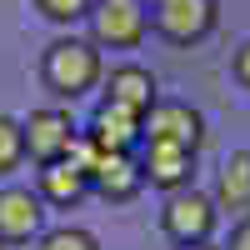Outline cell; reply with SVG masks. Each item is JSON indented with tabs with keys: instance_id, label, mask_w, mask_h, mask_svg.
Instances as JSON below:
<instances>
[{
	"instance_id": "1",
	"label": "cell",
	"mask_w": 250,
	"mask_h": 250,
	"mask_svg": "<svg viewBox=\"0 0 250 250\" xmlns=\"http://www.w3.org/2000/svg\"><path fill=\"white\" fill-rule=\"evenodd\" d=\"M105 80V55L90 35H55L45 50H40V85H45L55 100H85L90 90H100Z\"/></svg>"
},
{
	"instance_id": "2",
	"label": "cell",
	"mask_w": 250,
	"mask_h": 250,
	"mask_svg": "<svg viewBox=\"0 0 250 250\" xmlns=\"http://www.w3.org/2000/svg\"><path fill=\"white\" fill-rule=\"evenodd\" d=\"M85 25L100 50H140L150 35V5L145 0H95Z\"/></svg>"
},
{
	"instance_id": "3",
	"label": "cell",
	"mask_w": 250,
	"mask_h": 250,
	"mask_svg": "<svg viewBox=\"0 0 250 250\" xmlns=\"http://www.w3.org/2000/svg\"><path fill=\"white\" fill-rule=\"evenodd\" d=\"M215 225H220V210H215V200L195 190V185H185V190H170L160 205V230L170 245H205L215 235Z\"/></svg>"
},
{
	"instance_id": "4",
	"label": "cell",
	"mask_w": 250,
	"mask_h": 250,
	"mask_svg": "<svg viewBox=\"0 0 250 250\" xmlns=\"http://www.w3.org/2000/svg\"><path fill=\"white\" fill-rule=\"evenodd\" d=\"M75 155L85 160V170H90V195L110 200V205H125V200H135L145 190V175H140L135 150H90V145L80 140Z\"/></svg>"
},
{
	"instance_id": "5",
	"label": "cell",
	"mask_w": 250,
	"mask_h": 250,
	"mask_svg": "<svg viewBox=\"0 0 250 250\" xmlns=\"http://www.w3.org/2000/svg\"><path fill=\"white\" fill-rule=\"evenodd\" d=\"M220 25L215 0H150V30L170 45H200Z\"/></svg>"
},
{
	"instance_id": "6",
	"label": "cell",
	"mask_w": 250,
	"mask_h": 250,
	"mask_svg": "<svg viewBox=\"0 0 250 250\" xmlns=\"http://www.w3.org/2000/svg\"><path fill=\"white\" fill-rule=\"evenodd\" d=\"M20 130H25V160H35V165H50L80 145V125L65 105H35L20 120Z\"/></svg>"
},
{
	"instance_id": "7",
	"label": "cell",
	"mask_w": 250,
	"mask_h": 250,
	"mask_svg": "<svg viewBox=\"0 0 250 250\" xmlns=\"http://www.w3.org/2000/svg\"><path fill=\"white\" fill-rule=\"evenodd\" d=\"M140 140H165V145H185V150H200L205 145V115L190 100L160 95L140 120Z\"/></svg>"
},
{
	"instance_id": "8",
	"label": "cell",
	"mask_w": 250,
	"mask_h": 250,
	"mask_svg": "<svg viewBox=\"0 0 250 250\" xmlns=\"http://www.w3.org/2000/svg\"><path fill=\"white\" fill-rule=\"evenodd\" d=\"M195 155L200 150H185V145H165V140H140V175L145 185H155V190H185V185H195Z\"/></svg>"
},
{
	"instance_id": "9",
	"label": "cell",
	"mask_w": 250,
	"mask_h": 250,
	"mask_svg": "<svg viewBox=\"0 0 250 250\" xmlns=\"http://www.w3.org/2000/svg\"><path fill=\"white\" fill-rule=\"evenodd\" d=\"M45 235V200L30 185H0V245H30Z\"/></svg>"
},
{
	"instance_id": "10",
	"label": "cell",
	"mask_w": 250,
	"mask_h": 250,
	"mask_svg": "<svg viewBox=\"0 0 250 250\" xmlns=\"http://www.w3.org/2000/svg\"><path fill=\"white\" fill-rule=\"evenodd\" d=\"M100 100L125 105V110H135L145 120V110L160 100V80H155L150 65H140V60H120V65H110L105 80H100Z\"/></svg>"
},
{
	"instance_id": "11",
	"label": "cell",
	"mask_w": 250,
	"mask_h": 250,
	"mask_svg": "<svg viewBox=\"0 0 250 250\" xmlns=\"http://www.w3.org/2000/svg\"><path fill=\"white\" fill-rule=\"evenodd\" d=\"M80 140L90 150H140V115L125 105H110V100H95L90 120L80 125Z\"/></svg>"
},
{
	"instance_id": "12",
	"label": "cell",
	"mask_w": 250,
	"mask_h": 250,
	"mask_svg": "<svg viewBox=\"0 0 250 250\" xmlns=\"http://www.w3.org/2000/svg\"><path fill=\"white\" fill-rule=\"evenodd\" d=\"M35 195L45 200V205H55V210H75V205L90 195V170H85V160L70 150V155H60V160H50V165H40Z\"/></svg>"
},
{
	"instance_id": "13",
	"label": "cell",
	"mask_w": 250,
	"mask_h": 250,
	"mask_svg": "<svg viewBox=\"0 0 250 250\" xmlns=\"http://www.w3.org/2000/svg\"><path fill=\"white\" fill-rule=\"evenodd\" d=\"M215 210H230V215H250V150H230L215 170Z\"/></svg>"
},
{
	"instance_id": "14",
	"label": "cell",
	"mask_w": 250,
	"mask_h": 250,
	"mask_svg": "<svg viewBox=\"0 0 250 250\" xmlns=\"http://www.w3.org/2000/svg\"><path fill=\"white\" fill-rule=\"evenodd\" d=\"M25 165V130L15 115H0V180H10Z\"/></svg>"
},
{
	"instance_id": "15",
	"label": "cell",
	"mask_w": 250,
	"mask_h": 250,
	"mask_svg": "<svg viewBox=\"0 0 250 250\" xmlns=\"http://www.w3.org/2000/svg\"><path fill=\"white\" fill-rule=\"evenodd\" d=\"M35 250H100V235L85 225H55L35 240Z\"/></svg>"
},
{
	"instance_id": "16",
	"label": "cell",
	"mask_w": 250,
	"mask_h": 250,
	"mask_svg": "<svg viewBox=\"0 0 250 250\" xmlns=\"http://www.w3.org/2000/svg\"><path fill=\"white\" fill-rule=\"evenodd\" d=\"M90 5L95 0H35V10H40V20H50V25H80V20L90 15Z\"/></svg>"
},
{
	"instance_id": "17",
	"label": "cell",
	"mask_w": 250,
	"mask_h": 250,
	"mask_svg": "<svg viewBox=\"0 0 250 250\" xmlns=\"http://www.w3.org/2000/svg\"><path fill=\"white\" fill-rule=\"evenodd\" d=\"M230 75H235V85H245L250 90V35L235 45V55H230Z\"/></svg>"
},
{
	"instance_id": "18",
	"label": "cell",
	"mask_w": 250,
	"mask_h": 250,
	"mask_svg": "<svg viewBox=\"0 0 250 250\" xmlns=\"http://www.w3.org/2000/svg\"><path fill=\"white\" fill-rule=\"evenodd\" d=\"M220 250H250V215H240V220L230 225V240H225Z\"/></svg>"
},
{
	"instance_id": "19",
	"label": "cell",
	"mask_w": 250,
	"mask_h": 250,
	"mask_svg": "<svg viewBox=\"0 0 250 250\" xmlns=\"http://www.w3.org/2000/svg\"><path fill=\"white\" fill-rule=\"evenodd\" d=\"M175 250H220L215 240H205V245H175Z\"/></svg>"
},
{
	"instance_id": "20",
	"label": "cell",
	"mask_w": 250,
	"mask_h": 250,
	"mask_svg": "<svg viewBox=\"0 0 250 250\" xmlns=\"http://www.w3.org/2000/svg\"><path fill=\"white\" fill-rule=\"evenodd\" d=\"M0 250H10V245H0Z\"/></svg>"
}]
</instances>
